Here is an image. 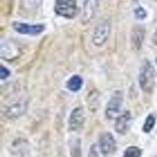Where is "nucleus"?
<instances>
[{
    "label": "nucleus",
    "instance_id": "1",
    "mask_svg": "<svg viewBox=\"0 0 157 157\" xmlns=\"http://www.w3.org/2000/svg\"><path fill=\"white\" fill-rule=\"evenodd\" d=\"M139 82L144 91L150 92L153 90L155 82L154 68L149 61H144L141 67Z\"/></svg>",
    "mask_w": 157,
    "mask_h": 157
},
{
    "label": "nucleus",
    "instance_id": "2",
    "mask_svg": "<svg viewBox=\"0 0 157 157\" xmlns=\"http://www.w3.org/2000/svg\"><path fill=\"white\" fill-rule=\"evenodd\" d=\"M55 11L58 15L72 18L76 15L78 6L76 0H55Z\"/></svg>",
    "mask_w": 157,
    "mask_h": 157
},
{
    "label": "nucleus",
    "instance_id": "3",
    "mask_svg": "<svg viewBox=\"0 0 157 157\" xmlns=\"http://www.w3.org/2000/svg\"><path fill=\"white\" fill-rule=\"evenodd\" d=\"M124 101V94L121 90H116L110 98L106 107V117L112 120L117 117Z\"/></svg>",
    "mask_w": 157,
    "mask_h": 157
},
{
    "label": "nucleus",
    "instance_id": "4",
    "mask_svg": "<svg viewBox=\"0 0 157 157\" xmlns=\"http://www.w3.org/2000/svg\"><path fill=\"white\" fill-rule=\"evenodd\" d=\"M110 25L107 20L101 21L95 27L92 35V41L96 46H101L107 41L110 36Z\"/></svg>",
    "mask_w": 157,
    "mask_h": 157
},
{
    "label": "nucleus",
    "instance_id": "5",
    "mask_svg": "<svg viewBox=\"0 0 157 157\" xmlns=\"http://www.w3.org/2000/svg\"><path fill=\"white\" fill-rule=\"evenodd\" d=\"M12 26L15 32L24 35H38L44 30V25L42 24L29 25L19 21H14Z\"/></svg>",
    "mask_w": 157,
    "mask_h": 157
},
{
    "label": "nucleus",
    "instance_id": "6",
    "mask_svg": "<svg viewBox=\"0 0 157 157\" xmlns=\"http://www.w3.org/2000/svg\"><path fill=\"white\" fill-rule=\"evenodd\" d=\"M99 147L101 153L105 156L113 153L117 147L113 135L110 133H102L99 138Z\"/></svg>",
    "mask_w": 157,
    "mask_h": 157
},
{
    "label": "nucleus",
    "instance_id": "7",
    "mask_svg": "<svg viewBox=\"0 0 157 157\" xmlns=\"http://www.w3.org/2000/svg\"><path fill=\"white\" fill-rule=\"evenodd\" d=\"M85 121L84 112L82 107H76L72 110L68 120L69 128L71 130L76 131L83 127Z\"/></svg>",
    "mask_w": 157,
    "mask_h": 157
},
{
    "label": "nucleus",
    "instance_id": "8",
    "mask_svg": "<svg viewBox=\"0 0 157 157\" xmlns=\"http://www.w3.org/2000/svg\"><path fill=\"white\" fill-rule=\"evenodd\" d=\"M132 124V117L130 112H124L117 117L115 122V131L120 134H125L130 130Z\"/></svg>",
    "mask_w": 157,
    "mask_h": 157
},
{
    "label": "nucleus",
    "instance_id": "9",
    "mask_svg": "<svg viewBox=\"0 0 157 157\" xmlns=\"http://www.w3.org/2000/svg\"><path fill=\"white\" fill-rule=\"evenodd\" d=\"M97 7V0H85L83 8L81 22L83 24H87L91 21L94 16L95 10Z\"/></svg>",
    "mask_w": 157,
    "mask_h": 157
},
{
    "label": "nucleus",
    "instance_id": "10",
    "mask_svg": "<svg viewBox=\"0 0 157 157\" xmlns=\"http://www.w3.org/2000/svg\"><path fill=\"white\" fill-rule=\"evenodd\" d=\"M27 104L25 102H16L8 107L6 110V116L9 118H16L25 113Z\"/></svg>",
    "mask_w": 157,
    "mask_h": 157
},
{
    "label": "nucleus",
    "instance_id": "11",
    "mask_svg": "<svg viewBox=\"0 0 157 157\" xmlns=\"http://www.w3.org/2000/svg\"><path fill=\"white\" fill-rule=\"evenodd\" d=\"M144 38V31L141 28H136L132 34V44L135 49H140Z\"/></svg>",
    "mask_w": 157,
    "mask_h": 157
},
{
    "label": "nucleus",
    "instance_id": "12",
    "mask_svg": "<svg viewBox=\"0 0 157 157\" xmlns=\"http://www.w3.org/2000/svg\"><path fill=\"white\" fill-rule=\"evenodd\" d=\"M83 80L81 77L78 75H74L67 82V87L71 91L76 92L81 88Z\"/></svg>",
    "mask_w": 157,
    "mask_h": 157
},
{
    "label": "nucleus",
    "instance_id": "13",
    "mask_svg": "<svg viewBox=\"0 0 157 157\" xmlns=\"http://www.w3.org/2000/svg\"><path fill=\"white\" fill-rule=\"evenodd\" d=\"M155 124H156V118H155V117L152 114L149 115L147 119H146L145 123H144V127H143V130L147 133H150L153 130V127H154Z\"/></svg>",
    "mask_w": 157,
    "mask_h": 157
},
{
    "label": "nucleus",
    "instance_id": "14",
    "mask_svg": "<svg viewBox=\"0 0 157 157\" xmlns=\"http://www.w3.org/2000/svg\"><path fill=\"white\" fill-rule=\"evenodd\" d=\"M41 0H21V6L27 10H33L39 6Z\"/></svg>",
    "mask_w": 157,
    "mask_h": 157
},
{
    "label": "nucleus",
    "instance_id": "15",
    "mask_svg": "<svg viewBox=\"0 0 157 157\" xmlns=\"http://www.w3.org/2000/svg\"><path fill=\"white\" fill-rule=\"evenodd\" d=\"M142 152L136 147H130L126 150L124 157H140Z\"/></svg>",
    "mask_w": 157,
    "mask_h": 157
},
{
    "label": "nucleus",
    "instance_id": "16",
    "mask_svg": "<svg viewBox=\"0 0 157 157\" xmlns=\"http://www.w3.org/2000/svg\"><path fill=\"white\" fill-rule=\"evenodd\" d=\"M135 15L138 19H144L147 17V12L142 7H139L135 10Z\"/></svg>",
    "mask_w": 157,
    "mask_h": 157
},
{
    "label": "nucleus",
    "instance_id": "17",
    "mask_svg": "<svg viewBox=\"0 0 157 157\" xmlns=\"http://www.w3.org/2000/svg\"><path fill=\"white\" fill-rule=\"evenodd\" d=\"M10 75V71L8 70L6 67H5L4 66H1V69H0V75H1V79L4 80L6 78H7Z\"/></svg>",
    "mask_w": 157,
    "mask_h": 157
},
{
    "label": "nucleus",
    "instance_id": "18",
    "mask_svg": "<svg viewBox=\"0 0 157 157\" xmlns=\"http://www.w3.org/2000/svg\"><path fill=\"white\" fill-rule=\"evenodd\" d=\"M153 41L154 42L155 44H156V45H157V29H156V30L155 31L154 34H153Z\"/></svg>",
    "mask_w": 157,
    "mask_h": 157
},
{
    "label": "nucleus",
    "instance_id": "19",
    "mask_svg": "<svg viewBox=\"0 0 157 157\" xmlns=\"http://www.w3.org/2000/svg\"><path fill=\"white\" fill-rule=\"evenodd\" d=\"M156 64H157V58L156 59Z\"/></svg>",
    "mask_w": 157,
    "mask_h": 157
}]
</instances>
